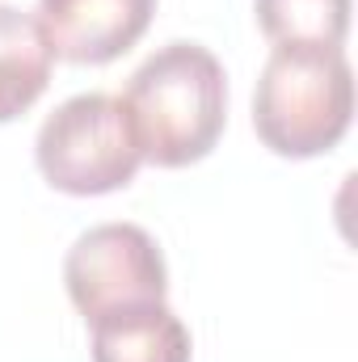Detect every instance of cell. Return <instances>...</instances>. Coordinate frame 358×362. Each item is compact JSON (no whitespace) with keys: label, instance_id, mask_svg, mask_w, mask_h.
I'll return each mask as SVG.
<instances>
[{"label":"cell","instance_id":"cell-1","mask_svg":"<svg viewBox=\"0 0 358 362\" xmlns=\"http://www.w3.org/2000/svg\"><path fill=\"white\" fill-rule=\"evenodd\" d=\"M122 110L148 165H198L202 156H211L228 122L224 64L198 42H165L131 72Z\"/></svg>","mask_w":358,"mask_h":362},{"label":"cell","instance_id":"cell-2","mask_svg":"<svg viewBox=\"0 0 358 362\" xmlns=\"http://www.w3.org/2000/svg\"><path fill=\"white\" fill-rule=\"evenodd\" d=\"M354 122V68L342 47L278 42L253 89V131L274 156L312 160Z\"/></svg>","mask_w":358,"mask_h":362},{"label":"cell","instance_id":"cell-3","mask_svg":"<svg viewBox=\"0 0 358 362\" xmlns=\"http://www.w3.org/2000/svg\"><path fill=\"white\" fill-rule=\"evenodd\" d=\"M34 160L47 185L72 198H97L131 185L144 156L122 110V97L76 93L68 97L34 139Z\"/></svg>","mask_w":358,"mask_h":362},{"label":"cell","instance_id":"cell-4","mask_svg":"<svg viewBox=\"0 0 358 362\" xmlns=\"http://www.w3.org/2000/svg\"><path fill=\"white\" fill-rule=\"evenodd\" d=\"M64 282L85 320L139 303H165L169 295L165 253L139 223H97L81 232L64 257Z\"/></svg>","mask_w":358,"mask_h":362},{"label":"cell","instance_id":"cell-5","mask_svg":"<svg viewBox=\"0 0 358 362\" xmlns=\"http://www.w3.org/2000/svg\"><path fill=\"white\" fill-rule=\"evenodd\" d=\"M156 0H38L34 21L55 59L110 64L127 55L152 25Z\"/></svg>","mask_w":358,"mask_h":362},{"label":"cell","instance_id":"cell-6","mask_svg":"<svg viewBox=\"0 0 358 362\" xmlns=\"http://www.w3.org/2000/svg\"><path fill=\"white\" fill-rule=\"evenodd\" d=\"M93 325V362H190V329L169 303L105 312Z\"/></svg>","mask_w":358,"mask_h":362},{"label":"cell","instance_id":"cell-7","mask_svg":"<svg viewBox=\"0 0 358 362\" xmlns=\"http://www.w3.org/2000/svg\"><path fill=\"white\" fill-rule=\"evenodd\" d=\"M51 47L34 21L17 4H0V122L21 118L51 85Z\"/></svg>","mask_w":358,"mask_h":362},{"label":"cell","instance_id":"cell-8","mask_svg":"<svg viewBox=\"0 0 358 362\" xmlns=\"http://www.w3.org/2000/svg\"><path fill=\"white\" fill-rule=\"evenodd\" d=\"M258 25L270 42L342 47L350 34V0H253Z\"/></svg>","mask_w":358,"mask_h":362}]
</instances>
